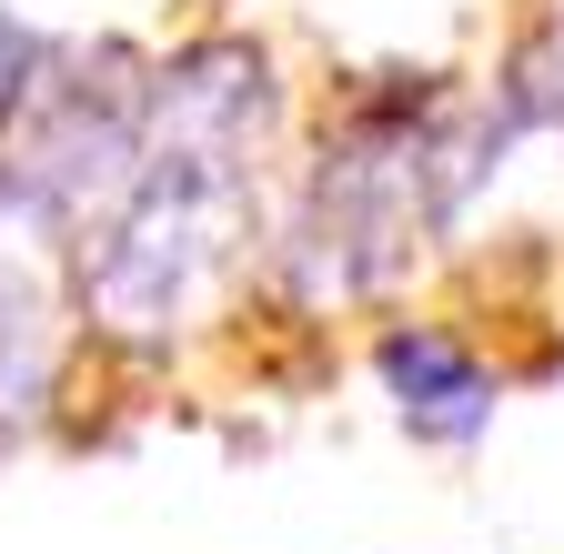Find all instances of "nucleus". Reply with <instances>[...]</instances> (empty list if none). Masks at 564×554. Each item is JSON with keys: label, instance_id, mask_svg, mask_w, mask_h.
I'll list each match as a JSON object with an SVG mask.
<instances>
[{"label": "nucleus", "instance_id": "f257e3e1", "mask_svg": "<svg viewBox=\"0 0 564 554\" xmlns=\"http://www.w3.org/2000/svg\"><path fill=\"white\" fill-rule=\"evenodd\" d=\"M272 131V61L252 41H202L162 61L141 91V152L131 182L82 252L91 323L152 343L202 313V293L232 272L252 222V162Z\"/></svg>", "mask_w": 564, "mask_h": 554}, {"label": "nucleus", "instance_id": "f03ea898", "mask_svg": "<svg viewBox=\"0 0 564 554\" xmlns=\"http://www.w3.org/2000/svg\"><path fill=\"white\" fill-rule=\"evenodd\" d=\"M423 101H383L343 131V142H323V172L303 192V222H293V272L313 303H352L393 283V272L423 252V182H434V131H413Z\"/></svg>", "mask_w": 564, "mask_h": 554}, {"label": "nucleus", "instance_id": "7ed1b4c3", "mask_svg": "<svg viewBox=\"0 0 564 554\" xmlns=\"http://www.w3.org/2000/svg\"><path fill=\"white\" fill-rule=\"evenodd\" d=\"M373 373H383L393 413H403L423 444H474L494 424V403H505V383H494L474 363V343H454L444 323H393L373 343Z\"/></svg>", "mask_w": 564, "mask_h": 554}, {"label": "nucleus", "instance_id": "20e7f679", "mask_svg": "<svg viewBox=\"0 0 564 554\" xmlns=\"http://www.w3.org/2000/svg\"><path fill=\"white\" fill-rule=\"evenodd\" d=\"M41 82H51V41H41L31 21H11V11H0V142H11V131L31 121Z\"/></svg>", "mask_w": 564, "mask_h": 554}, {"label": "nucleus", "instance_id": "39448f33", "mask_svg": "<svg viewBox=\"0 0 564 554\" xmlns=\"http://www.w3.org/2000/svg\"><path fill=\"white\" fill-rule=\"evenodd\" d=\"M505 101H514V121H564V21H544V31H534V51L514 61Z\"/></svg>", "mask_w": 564, "mask_h": 554}]
</instances>
